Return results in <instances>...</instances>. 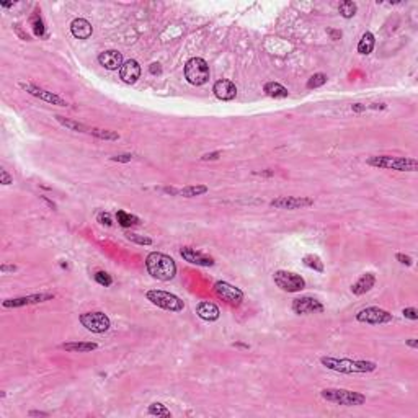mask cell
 <instances>
[{"instance_id": "1", "label": "cell", "mask_w": 418, "mask_h": 418, "mask_svg": "<svg viewBox=\"0 0 418 418\" xmlns=\"http://www.w3.org/2000/svg\"><path fill=\"white\" fill-rule=\"evenodd\" d=\"M146 268L152 278H156L159 281H170L175 278V274H177L175 260L160 252H152L147 255Z\"/></svg>"}, {"instance_id": "2", "label": "cell", "mask_w": 418, "mask_h": 418, "mask_svg": "<svg viewBox=\"0 0 418 418\" xmlns=\"http://www.w3.org/2000/svg\"><path fill=\"white\" fill-rule=\"evenodd\" d=\"M320 363L325 368L336 371L343 374H356V373H373L377 365L374 361H363V360H350V358H332V356H323Z\"/></svg>"}, {"instance_id": "3", "label": "cell", "mask_w": 418, "mask_h": 418, "mask_svg": "<svg viewBox=\"0 0 418 418\" xmlns=\"http://www.w3.org/2000/svg\"><path fill=\"white\" fill-rule=\"evenodd\" d=\"M368 165L377 168H389L397 172H416L418 162L410 157H390V156H376L368 159Z\"/></svg>"}, {"instance_id": "4", "label": "cell", "mask_w": 418, "mask_h": 418, "mask_svg": "<svg viewBox=\"0 0 418 418\" xmlns=\"http://www.w3.org/2000/svg\"><path fill=\"white\" fill-rule=\"evenodd\" d=\"M320 395L328 402L338 403V405H345V407L363 405L366 402V395L348 389H323L320 390Z\"/></svg>"}, {"instance_id": "5", "label": "cell", "mask_w": 418, "mask_h": 418, "mask_svg": "<svg viewBox=\"0 0 418 418\" xmlns=\"http://www.w3.org/2000/svg\"><path fill=\"white\" fill-rule=\"evenodd\" d=\"M146 296H147V299H149L154 306H157L160 309H165V311L181 312L185 309L183 301H181L178 296H175L172 293L160 291V289H151V291H147Z\"/></svg>"}, {"instance_id": "6", "label": "cell", "mask_w": 418, "mask_h": 418, "mask_svg": "<svg viewBox=\"0 0 418 418\" xmlns=\"http://www.w3.org/2000/svg\"><path fill=\"white\" fill-rule=\"evenodd\" d=\"M209 65L204 59L201 57H191L185 64V77L191 85H204L209 80Z\"/></svg>"}, {"instance_id": "7", "label": "cell", "mask_w": 418, "mask_h": 418, "mask_svg": "<svg viewBox=\"0 0 418 418\" xmlns=\"http://www.w3.org/2000/svg\"><path fill=\"white\" fill-rule=\"evenodd\" d=\"M274 285L286 293H299L306 288V280L301 274L286 271V269H278L273 276Z\"/></svg>"}, {"instance_id": "8", "label": "cell", "mask_w": 418, "mask_h": 418, "mask_svg": "<svg viewBox=\"0 0 418 418\" xmlns=\"http://www.w3.org/2000/svg\"><path fill=\"white\" fill-rule=\"evenodd\" d=\"M80 323L92 333H105L110 330L111 322L105 312H85L80 315Z\"/></svg>"}, {"instance_id": "9", "label": "cell", "mask_w": 418, "mask_h": 418, "mask_svg": "<svg viewBox=\"0 0 418 418\" xmlns=\"http://www.w3.org/2000/svg\"><path fill=\"white\" fill-rule=\"evenodd\" d=\"M356 320L361 323H369V325H382V323L392 322L394 317L381 307H366L356 314Z\"/></svg>"}, {"instance_id": "10", "label": "cell", "mask_w": 418, "mask_h": 418, "mask_svg": "<svg viewBox=\"0 0 418 418\" xmlns=\"http://www.w3.org/2000/svg\"><path fill=\"white\" fill-rule=\"evenodd\" d=\"M323 304L319 301L312 298V296H301V298H296L293 301V312L298 315H309V314H317V312H323Z\"/></svg>"}, {"instance_id": "11", "label": "cell", "mask_w": 418, "mask_h": 418, "mask_svg": "<svg viewBox=\"0 0 418 418\" xmlns=\"http://www.w3.org/2000/svg\"><path fill=\"white\" fill-rule=\"evenodd\" d=\"M214 293L219 296L221 299H224L226 302L232 306H237L244 299V293L240 291L239 288L232 286L231 283L227 281H218L214 285Z\"/></svg>"}, {"instance_id": "12", "label": "cell", "mask_w": 418, "mask_h": 418, "mask_svg": "<svg viewBox=\"0 0 418 418\" xmlns=\"http://www.w3.org/2000/svg\"><path fill=\"white\" fill-rule=\"evenodd\" d=\"M312 204H314V199L307 198V196H281V198L273 199L271 203H269V206H273L276 209H289V211H293V209L309 207Z\"/></svg>"}, {"instance_id": "13", "label": "cell", "mask_w": 418, "mask_h": 418, "mask_svg": "<svg viewBox=\"0 0 418 418\" xmlns=\"http://www.w3.org/2000/svg\"><path fill=\"white\" fill-rule=\"evenodd\" d=\"M54 299V294L51 293H39V294H30V296H22V298L15 299H7L4 301V307L7 309H15V307H23V306H31V304H39V302H46Z\"/></svg>"}, {"instance_id": "14", "label": "cell", "mask_w": 418, "mask_h": 418, "mask_svg": "<svg viewBox=\"0 0 418 418\" xmlns=\"http://www.w3.org/2000/svg\"><path fill=\"white\" fill-rule=\"evenodd\" d=\"M20 87H22L23 90L28 92L30 95L36 97L39 100H44V102H48L51 105H57V106H67V105H69L62 97H59V95H56V93L48 92V90H44V89H39V87L33 85V84H20Z\"/></svg>"}, {"instance_id": "15", "label": "cell", "mask_w": 418, "mask_h": 418, "mask_svg": "<svg viewBox=\"0 0 418 418\" xmlns=\"http://www.w3.org/2000/svg\"><path fill=\"white\" fill-rule=\"evenodd\" d=\"M180 255L183 257V260H186L191 265H198V266H213L214 265V258L209 257V255L198 252L196 248L191 247H183L180 250Z\"/></svg>"}, {"instance_id": "16", "label": "cell", "mask_w": 418, "mask_h": 418, "mask_svg": "<svg viewBox=\"0 0 418 418\" xmlns=\"http://www.w3.org/2000/svg\"><path fill=\"white\" fill-rule=\"evenodd\" d=\"M213 92L219 100H222V102H231V100L237 97V87H235L234 82L226 80V79L218 80L213 87Z\"/></svg>"}, {"instance_id": "17", "label": "cell", "mask_w": 418, "mask_h": 418, "mask_svg": "<svg viewBox=\"0 0 418 418\" xmlns=\"http://www.w3.org/2000/svg\"><path fill=\"white\" fill-rule=\"evenodd\" d=\"M119 77L124 84H129V85L136 84L141 77V65L137 60H134V59L126 60L119 69Z\"/></svg>"}, {"instance_id": "18", "label": "cell", "mask_w": 418, "mask_h": 418, "mask_svg": "<svg viewBox=\"0 0 418 418\" xmlns=\"http://www.w3.org/2000/svg\"><path fill=\"white\" fill-rule=\"evenodd\" d=\"M98 62L100 65H103L105 69L108 71H116V69H121V65H123V54L116 49H110V51H105L98 56Z\"/></svg>"}, {"instance_id": "19", "label": "cell", "mask_w": 418, "mask_h": 418, "mask_svg": "<svg viewBox=\"0 0 418 418\" xmlns=\"http://www.w3.org/2000/svg\"><path fill=\"white\" fill-rule=\"evenodd\" d=\"M374 285H376V276L373 273H365L360 276L358 281H355L352 285V293L355 296H363L369 293L374 288Z\"/></svg>"}, {"instance_id": "20", "label": "cell", "mask_w": 418, "mask_h": 418, "mask_svg": "<svg viewBox=\"0 0 418 418\" xmlns=\"http://www.w3.org/2000/svg\"><path fill=\"white\" fill-rule=\"evenodd\" d=\"M71 33L79 39H89L93 33V28L85 18H76L71 23Z\"/></svg>"}, {"instance_id": "21", "label": "cell", "mask_w": 418, "mask_h": 418, "mask_svg": "<svg viewBox=\"0 0 418 418\" xmlns=\"http://www.w3.org/2000/svg\"><path fill=\"white\" fill-rule=\"evenodd\" d=\"M196 314L201 317L203 320L206 322H214V320H218L219 319V315H221V311H219V307L213 304V302H199L198 307H196Z\"/></svg>"}, {"instance_id": "22", "label": "cell", "mask_w": 418, "mask_h": 418, "mask_svg": "<svg viewBox=\"0 0 418 418\" xmlns=\"http://www.w3.org/2000/svg\"><path fill=\"white\" fill-rule=\"evenodd\" d=\"M165 193L170 194H180V196L185 198H193V196H199V194L207 193V186L204 185H193V186H185L181 190H175V188H165Z\"/></svg>"}, {"instance_id": "23", "label": "cell", "mask_w": 418, "mask_h": 418, "mask_svg": "<svg viewBox=\"0 0 418 418\" xmlns=\"http://www.w3.org/2000/svg\"><path fill=\"white\" fill-rule=\"evenodd\" d=\"M62 348L69 353H89L97 350L98 345L93 341H76V343H64Z\"/></svg>"}, {"instance_id": "24", "label": "cell", "mask_w": 418, "mask_h": 418, "mask_svg": "<svg viewBox=\"0 0 418 418\" xmlns=\"http://www.w3.org/2000/svg\"><path fill=\"white\" fill-rule=\"evenodd\" d=\"M265 93L268 97H271V98H288L289 95V92L286 87H283L281 84L278 82H268L265 84Z\"/></svg>"}, {"instance_id": "25", "label": "cell", "mask_w": 418, "mask_h": 418, "mask_svg": "<svg viewBox=\"0 0 418 418\" xmlns=\"http://www.w3.org/2000/svg\"><path fill=\"white\" fill-rule=\"evenodd\" d=\"M374 44H376L374 35H373L371 31H366L365 35L361 36L360 43H358V52H360V54H365V56H368V54L373 52Z\"/></svg>"}, {"instance_id": "26", "label": "cell", "mask_w": 418, "mask_h": 418, "mask_svg": "<svg viewBox=\"0 0 418 418\" xmlns=\"http://www.w3.org/2000/svg\"><path fill=\"white\" fill-rule=\"evenodd\" d=\"M30 25H31V28H33V33H35L36 36H39V38H44L46 36V26H44V22H43L41 15H39L38 12H35L31 15Z\"/></svg>"}, {"instance_id": "27", "label": "cell", "mask_w": 418, "mask_h": 418, "mask_svg": "<svg viewBox=\"0 0 418 418\" xmlns=\"http://www.w3.org/2000/svg\"><path fill=\"white\" fill-rule=\"evenodd\" d=\"M116 221L121 227H131V226H137L139 224V218L134 216L131 213L126 211H118L116 213Z\"/></svg>"}, {"instance_id": "28", "label": "cell", "mask_w": 418, "mask_h": 418, "mask_svg": "<svg viewBox=\"0 0 418 418\" xmlns=\"http://www.w3.org/2000/svg\"><path fill=\"white\" fill-rule=\"evenodd\" d=\"M302 263H304L307 268H311V269H314V271H319V273H323V269H325L323 261L314 253H307L306 257L302 258Z\"/></svg>"}, {"instance_id": "29", "label": "cell", "mask_w": 418, "mask_h": 418, "mask_svg": "<svg viewBox=\"0 0 418 418\" xmlns=\"http://www.w3.org/2000/svg\"><path fill=\"white\" fill-rule=\"evenodd\" d=\"M56 119L59 121L60 124H62L64 127H67V129H71V131H77V132H89L90 127H87L85 124L82 123H77V121H72V119H67L64 116H56Z\"/></svg>"}, {"instance_id": "30", "label": "cell", "mask_w": 418, "mask_h": 418, "mask_svg": "<svg viewBox=\"0 0 418 418\" xmlns=\"http://www.w3.org/2000/svg\"><path fill=\"white\" fill-rule=\"evenodd\" d=\"M338 12L343 18H353L356 15V12H358V5L352 0H345V2H341L338 5Z\"/></svg>"}, {"instance_id": "31", "label": "cell", "mask_w": 418, "mask_h": 418, "mask_svg": "<svg viewBox=\"0 0 418 418\" xmlns=\"http://www.w3.org/2000/svg\"><path fill=\"white\" fill-rule=\"evenodd\" d=\"M89 132L93 134V136H97L98 139H105V141H118L119 139V134L114 132V131H110V129H98V127H90Z\"/></svg>"}, {"instance_id": "32", "label": "cell", "mask_w": 418, "mask_h": 418, "mask_svg": "<svg viewBox=\"0 0 418 418\" xmlns=\"http://www.w3.org/2000/svg\"><path fill=\"white\" fill-rule=\"evenodd\" d=\"M327 80H328V77L325 76V74H322V72H319V74H314V76L307 80V89H309V90H312V89H319V87H322V85H325V84H327Z\"/></svg>"}, {"instance_id": "33", "label": "cell", "mask_w": 418, "mask_h": 418, "mask_svg": "<svg viewBox=\"0 0 418 418\" xmlns=\"http://www.w3.org/2000/svg\"><path fill=\"white\" fill-rule=\"evenodd\" d=\"M149 413L157 415V416H172V412L164 405V403H152L149 407Z\"/></svg>"}, {"instance_id": "34", "label": "cell", "mask_w": 418, "mask_h": 418, "mask_svg": "<svg viewBox=\"0 0 418 418\" xmlns=\"http://www.w3.org/2000/svg\"><path fill=\"white\" fill-rule=\"evenodd\" d=\"M126 239L134 242V244H139V245H151L152 244V239L149 237H144V235H139V234H132V232H126Z\"/></svg>"}, {"instance_id": "35", "label": "cell", "mask_w": 418, "mask_h": 418, "mask_svg": "<svg viewBox=\"0 0 418 418\" xmlns=\"http://www.w3.org/2000/svg\"><path fill=\"white\" fill-rule=\"evenodd\" d=\"M95 281L98 283V285L105 286V288H108V286L113 285V278H111V276L108 274L106 271H97V273H95Z\"/></svg>"}, {"instance_id": "36", "label": "cell", "mask_w": 418, "mask_h": 418, "mask_svg": "<svg viewBox=\"0 0 418 418\" xmlns=\"http://www.w3.org/2000/svg\"><path fill=\"white\" fill-rule=\"evenodd\" d=\"M402 314H403L405 319H410V320H416L418 319V311H416L415 307H405L402 311Z\"/></svg>"}, {"instance_id": "37", "label": "cell", "mask_w": 418, "mask_h": 418, "mask_svg": "<svg viewBox=\"0 0 418 418\" xmlns=\"http://www.w3.org/2000/svg\"><path fill=\"white\" fill-rule=\"evenodd\" d=\"M98 222H100V224L106 226V227H111V226H113L111 216L108 214V213H100V214H98Z\"/></svg>"}, {"instance_id": "38", "label": "cell", "mask_w": 418, "mask_h": 418, "mask_svg": "<svg viewBox=\"0 0 418 418\" xmlns=\"http://www.w3.org/2000/svg\"><path fill=\"white\" fill-rule=\"evenodd\" d=\"M113 162H123V164H126V162H131L132 160V156L131 154H119V156H114L111 157Z\"/></svg>"}, {"instance_id": "39", "label": "cell", "mask_w": 418, "mask_h": 418, "mask_svg": "<svg viewBox=\"0 0 418 418\" xmlns=\"http://www.w3.org/2000/svg\"><path fill=\"white\" fill-rule=\"evenodd\" d=\"M0 183H4V185L13 183V178L10 177L9 173H7V170H0Z\"/></svg>"}, {"instance_id": "40", "label": "cell", "mask_w": 418, "mask_h": 418, "mask_svg": "<svg viewBox=\"0 0 418 418\" xmlns=\"http://www.w3.org/2000/svg\"><path fill=\"white\" fill-rule=\"evenodd\" d=\"M395 258L399 260V261L402 263V265H407V266H410V265H412V258H410L408 255H403V253H397V255H395Z\"/></svg>"}, {"instance_id": "41", "label": "cell", "mask_w": 418, "mask_h": 418, "mask_svg": "<svg viewBox=\"0 0 418 418\" xmlns=\"http://www.w3.org/2000/svg\"><path fill=\"white\" fill-rule=\"evenodd\" d=\"M221 157V152L218 151V152H211V154H204L203 157H201V160H204V162H207V160H218Z\"/></svg>"}, {"instance_id": "42", "label": "cell", "mask_w": 418, "mask_h": 418, "mask_svg": "<svg viewBox=\"0 0 418 418\" xmlns=\"http://www.w3.org/2000/svg\"><path fill=\"white\" fill-rule=\"evenodd\" d=\"M17 266L15 265H2L0 266V271L2 273H9V271H15Z\"/></svg>"}, {"instance_id": "43", "label": "cell", "mask_w": 418, "mask_h": 418, "mask_svg": "<svg viewBox=\"0 0 418 418\" xmlns=\"http://www.w3.org/2000/svg\"><path fill=\"white\" fill-rule=\"evenodd\" d=\"M330 36H332V39H340L341 38V31H335V30H328L327 31Z\"/></svg>"}, {"instance_id": "44", "label": "cell", "mask_w": 418, "mask_h": 418, "mask_svg": "<svg viewBox=\"0 0 418 418\" xmlns=\"http://www.w3.org/2000/svg\"><path fill=\"white\" fill-rule=\"evenodd\" d=\"M151 72H152V74H160V72H162V69H160V64H157V62L151 64Z\"/></svg>"}, {"instance_id": "45", "label": "cell", "mask_w": 418, "mask_h": 418, "mask_svg": "<svg viewBox=\"0 0 418 418\" xmlns=\"http://www.w3.org/2000/svg\"><path fill=\"white\" fill-rule=\"evenodd\" d=\"M365 110H366V106H363L361 103L353 105V111H355V113H361V111H365Z\"/></svg>"}, {"instance_id": "46", "label": "cell", "mask_w": 418, "mask_h": 418, "mask_svg": "<svg viewBox=\"0 0 418 418\" xmlns=\"http://www.w3.org/2000/svg\"><path fill=\"white\" fill-rule=\"evenodd\" d=\"M407 345L412 346V348H418V340L416 338H410V340H407Z\"/></svg>"}, {"instance_id": "47", "label": "cell", "mask_w": 418, "mask_h": 418, "mask_svg": "<svg viewBox=\"0 0 418 418\" xmlns=\"http://www.w3.org/2000/svg\"><path fill=\"white\" fill-rule=\"evenodd\" d=\"M28 415L30 416H48L49 413H46V412H30Z\"/></svg>"}, {"instance_id": "48", "label": "cell", "mask_w": 418, "mask_h": 418, "mask_svg": "<svg viewBox=\"0 0 418 418\" xmlns=\"http://www.w3.org/2000/svg\"><path fill=\"white\" fill-rule=\"evenodd\" d=\"M12 5H13V4H2L4 9H9V7H12Z\"/></svg>"}]
</instances>
